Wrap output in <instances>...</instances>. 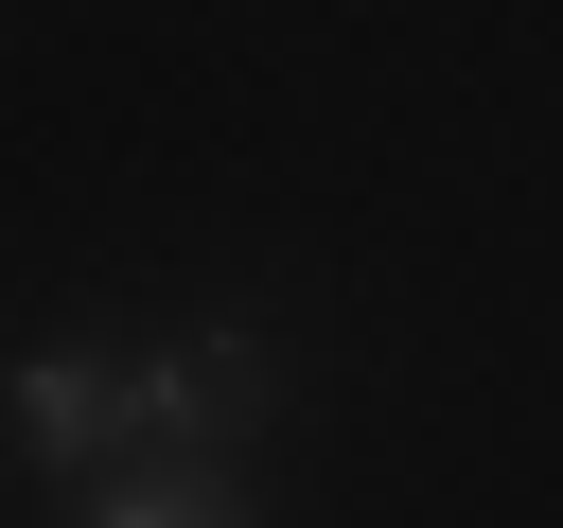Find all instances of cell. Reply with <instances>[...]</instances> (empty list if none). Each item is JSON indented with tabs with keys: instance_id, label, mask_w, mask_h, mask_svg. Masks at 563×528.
Here are the masks:
<instances>
[{
	"instance_id": "obj_1",
	"label": "cell",
	"mask_w": 563,
	"mask_h": 528,
	"mask_svg": "<svg viewBox=\"0 0 563 528\" xmlns=\"http://www.w3.org/2000/svg\"><path fill=\"white\" fill-rule=\"evenodd\" d=\"M18 440H35L53 475H106V458H141L158 422H141V370H106V352H18Z\"/></svg>"
},
{
	"instance_id": "obj_2",
	"label": "cell",
	"mask_w": 563,
	"mask_h": 528,
	"mask_svg": "<svg viewBox=\"0 0 563 528\" xmlns=\"http://www.w3.org/2000/svg\"><path fill=\"white\" fill-rule=\"evenodd\" d=\"M123 528H229V510H194V493H141V510H123Z\"/></svg>"
}]
</instances>
